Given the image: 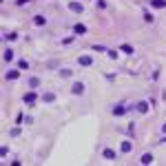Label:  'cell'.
Returning <instances> with one entry per match:
<instances>
[{"label": "cell", "instance_id": "1", "mask_svg": "<svg viewBox=\"0 0 166 166\" xmlns=\"http://www.w3.org/2000/svg\"><path fill=\"white\" fill-rule=\"evenodd\" d=\"M36 100H38L36 91H29V93H25V95H22V102H25V104H36Z\"/></svg>", "mask_w": 166, "mask_h": 166}, {"label": "cell", "instance_id": "2", "mask_svg": "<svg viewBox=\"0 0 166 166\" xmlns=\"http://www.w3.org/2000/svg\"><path fill=\"white\" fill-rule=\"evenodd\" d=\"M133 106H126V104H117V106H113V115H124L126 111H131Z\"/></svg>", "mask_w": 166, "mask_h": 166}, {"label": "cell", "instance_id": "3", "mask_svg": "<svg viewBox=\"0 0 166 166\" xmlns=\"http://www.w3.org/2000/svg\"><path fill=\"white\" fill-rule=\"evenodd\" d=\"M78 64H80V67H91V64H93V58H91V55H80V58H78Z\"/></svg>", "mask_w": 166, "mask_h": 166}, {"label": "cell", "instance_id": "4", "mask_svg": "<svg viewBox=\"0 0 166 166\" xmlns=\"http://www.w3.org/2000/svg\"><path fill=\"white\" fill-rule=\"evenodd\" d=\"M71 93H73V95H82V93H84V84H82V82H73Z\"/></svg>", "mask_w": 166, "mask_h": 166}, {"label": "cell", "instance_id": "5", "mask_svg": "<svg viewBox=\"0 0 166 166\" xmlns=\"http://www.w3.org/2000/svg\"><path fill=\"white\" fill-rule=\"evenodd\" d=\"M18 78H20V69H11L4 73V80H18Z\"/></svg>", "mask_w": 166, "mask_h": 166}, {"label": "cell", "instance_id": "6", "mask_svg": "<svg viewBox=\"0 0 166 166\" xmlns=\"http://www.w3.org/2000/svg\"><path fill=\"white\" fill-rule=\"evenodd\" d=\"M135 108H137L140 113H148V108H151V104H148L146 100H142V102H137V104H135Z\"/></svg>", "mask_w": 166, "mask_h": 166}, {"label": "cell", "instance_id": "7", "mask_svg": "<svg viewBox=\"0 0 166 166\" xmlns=\"http://www.w3.org/2000/svg\"><path fill=\"white\" fill-rule=\"evenodd\" d=\"M148 4L155 9H166V0H148Z\"/></svg>", "mask_w": 166, "mask_h": 166}, {"label": "cell", "instance_id": "8", "mask_svg": "<svg viewBox=\"0 0 166 166\" xmlns=\"http://www.w3.org/2000/svg\"><path fill=\"white\" fill-rule=\"evenodd\" d=\"M69 9H71V11H76V13H82V11H84L82 2H69Z\"/></svg>", "mask_w": 166, "mask_h": 166}, {"label": "cell", "instance_id": "9", "mask_svg": "<svg viewBox=\"0 0 166 166\" xmlns=\"http://www.w3.org/2000/svg\"><path fill=\"white\" fill-rule=\"evenodd\" d=\"M102 155H104L106 159H115V157H117V153L113 151V148H104V151H102Z\"/></svg>", "mask_w": 166, "mask_h": 166}, {"label": "cell", "instance_id": "10", "mask_svg": "<svg viewBox=\"0 0 166 166\" xmlns=\"http://www.w3.org/2000/svg\"><path fill=\"white\" fill-rule=\"evenodd\" d=\"M33 25L44 27V25H47V18H44V16H33Z\"/></svg>", "mask_w": 166, "mask_h": 166}, {"label": "cell", "instance_id": "11", "mask_svg": "<svg viewBox=\"0 0 166 166\" xmlns=\"http://www.w3.org/2000/svg\"><path fill=\"white\" fill-rule=\"evenodd\" d=\"M2 60H4V62H11V60H13V51H11V49H4V51H2Z\"/></svg>", "mask_w": 166, "mask_h": 166}, {"label": "cell", "instance_id": "12", "mask_svg": "<svg viewBox=\"0 0 166 166\" xmlns=\"http://www.w3.org/2000/svg\"><path fill=\"white\" fill-rule=\"evenodd\" d=\"M73 31H76V36H84V33H87V27H84V25H76Z\"/></svg>", "mask_w": 166, "mask_h": 166}, {"label": "cell", "instance_id": "13", "mask_svg": "<svg viewBox=\"0 0 166 166\" xmlns=\"http://www.w3.org/2000/svg\"><path fill=\"white\" fill-rule=\"evenodd\" d=\"M120 151H122V153H131V151H133V144H131V142H122Z\"/></svg>", "mask_w": 166, "mask_h": 166}, {"label": "cell", "instance_id": "14", "mask_svg": "<svg viewBox=\"0 0 166 166\" xmlns=\"http://www.w3.org/2000/svg\"><path fill=\"white\" fill-rule=\"evenodd\" d=\"M140 162L142 164H153V155H151V153H144V155L140 157Z\"/></svg>", "mask_w": 166, "mask_h": 166}, {"label": "cell", "instance_id": "15", "mask_svg": "<svg viewBox=\"0 0 166 166\" xmlns=\"http://www.w3.org/2000/svg\"><path fill=\"white\" fill-rule=\"evenodd\" d=\"M2 38H4V40H9V42H13V40H18V33H16V31H9V33H4Z\"/></svg>", "mask_w": 166, "mask_h": 166}, {"label": "cell", "instance_id": "16", "mask_svg": "<svg viewBox=\"0 0 166 166\" xmlns=\"http://www.w3.org/2000/svg\"><path fill=\"white\" fill-rule=\"evenodd\" d=\"M120 51H124V53H129V55H133V53H135V49L131 47V44H122V47H120Z\"/></svg>", "mask_w": 166, "mask_h": 166}, {"label": "cell", "instance_id": "17", "mask_svg": "<svg viewBox=\"0 0 166 166\" xmlns=\"http://www.w3.org/2000/svg\"><path fill=\"white\" fill-rule=\"evenodd\" d=\"M40 87V78H29V89H38Z\"/></svg>", "mask_w": 166, "mask_h": 166}, {"label": "cell", "instance_id": "18", "mask_svg": "<svg viewBox=\"0 0 166 166\" xmlns=\"http://www.w3.org/2000/svg\"><path fill=\"white\" fill-rule=\"evenodd\" d=\"M42 102H55V93H51V91H49V93H44L42 95Z\"/></svg>", "mask_w": 166, "mask_h": 166}, {"label": "cell", "instance_id": "19", "mask_svg": "<svg viewBox=\"0 0 166 166\" xmlns=\"http://www.w3.org/2000/svg\"><path fill=\"white\" fill-rule=\"evenodd\" d=\"M58 73H60V78H71V76H73V71H71V69H60Z\"/></svg>", "mask_w": 166, "mask_h": 166}, {"label": "cell", "instance_id": "20", "mask_svg": "<svg viewBox=\"0 0 166 166\" xmlns=\"http://www.w3.org/2000/svg\"><path fill=\"white\" fill-rule=\"evenodd\" d=\"M18 69H20V71H27V69H29V62H27L25 58L18 60Z\"/></svg>", "mask_w": 166, "mask_h": 166}, {"label": "cell", "instance_id": "21", "mask_svg": "<svg viewBox=\"0 0 166 166\" xmlns=\"http://www.w3.org/2000/svg\"><path fill=\"white\" fill-rule=\"evenodd\" d=\"M106 55H108L111 60H117V55H120V53H117L115 49H106Z\"/></svg>", "mask_w": 166, "mask_h": 166}, {"label": "cell", "instance_id": "22", "mask_svg": "<svg viewBox=\"0 0 166 166\" xmlns=\"http://www.w3.org/2000/svg\"><path fill=\"white\" fill-rule=\"evenodd\" d=\"M144 20L146 22H153V20H155V16H153L151 11H144Z\"/></svg>", "mask_w": 166, "mask_h": 166}, {"label": "cell", "instance_id": "23", "mask_svg": "<svg viewBox=\"0 0 166 166\" xmlns=\"http://www.w3.org/2000/svg\"><path fill=\"white\" fill-rule=\"evenodd\" d=\"M9 135H11V137H16V135H20V129H18V126H16V129H11V131H9Z\"/></svg>", "mask_w": 166, "mask_h": 166}, {"label": "cell", "instance_id": "24", "mask_svg": "<svg viewBox=\"0 0 166 166\" xmlns=\"http://www.w3.org/2000/svg\"><path fill=\"white\" fill-rule=\"evenodd\" d=\"M93 51H100V53H102V51H106V47H102V44H93Z\"/></svg>", "mask_w": 166, "mask_h": 166}, {"label": "cell", "instance_id": "25", "mask_svg": "<svg viewBox=\"0 0 166 166\" xmlns=\"http://www.w3.org/2000/svg\"><path fill=\"white\" fill-rule=\"evenodd\" d=\"M16 4H18V7H25V4H29V0H16Z\"/></svg>", "mask_w": 166, "mask_h": 166}, {"label": "cell", "instance_id": "26", "mask_svg": "<svg viewBox=\"0 0 166 166\" xmlns=\"http://www.w3.org/2000/svg\"><path fill=\"white\" fill-rule=\"evenodd\" d=\"M7 153H9V148H7V146L0 148V155H2V157H7Z\"/></svg>", "mask_w": 166, "mask_h": 166}, {"label": "cell", "instance_id": "27", "mask_svg": "<svg viewBox=\"0 0 166 166\" xmlns=\"http://www.w3.org/2000/svg\"><path fill=\"white\" fill-rule=\"evenodd\" d=\"M162 131H164V135H166V122H164V124H162Z\"/></svg>", "mask_w": 166, "mask_h": 166}, {"label": "cell", "instance_id": "28", "mask_svg": "<svg viewBox=\"0 0 166 166\" xmlns=\"http://www.w3.org/2000/svg\"><path fill=\"white\" fill-rule=\"evenodd\" d=\"M162 144H166V135H164V137H162Z\"/></svg>", "mask_w": 166, "mask_h": 166}]
</instances>
